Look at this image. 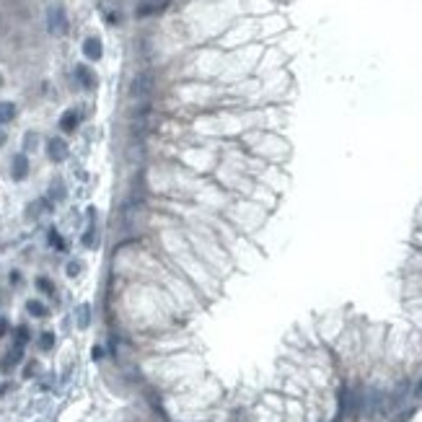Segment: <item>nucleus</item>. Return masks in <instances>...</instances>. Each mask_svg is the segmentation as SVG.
Returning <instances> with one entry per match:
<instances>
[{
    "instance_id": "1",
    "label": "nucleus",
    "mask_w": 422,
    "mask_h": 422,
    "mask_svg": "<svg viewBox=\"0 0 422 422\" xmlns=\"http://www.w3.org/2000/svg\"><path fill=\"white\" fill-rule=\"evenodd\" d=\"M150 94H153V75L150 73H140L135 80H132V86H130V96L135 99V101L148 104Z\"/></svg>"
},
{
    "instance_id": "2",
    "label": "nucleus",
    "mask_w": 422,
    "mask_h": 422,
    "mask_svg": "<svg viewBox=\"0 0 422 422\" xmlns=\"http://www.w3.org/2000/svg\"><path fill=\"white\" fill-rule=\"evenodd\" d=\"M171 0H140L138 8H135V16L138 18H145V16H155V13H163L168 8Z\"/></svg>"
},
{
    "instance_id": "3",
    "label": "nucleus",
    "mask_w": 422,
    "mask_h": 422,
    "mask_svg": "<svg viewBox=\"0 0 422 422\" xmlns=\"http://www.w3.org/2000/svg\"><path fill=\"white\" fill-rule=\"evenodd\" d=\"M50 31L62 36V34H68V18H65V11L62 8H52L50 11Z\"/></svg>"
},
{
    "instance_id": "4",
    "label": "nucleus",
    "mask_w": 422,
    "mask_h": 422,
    "mask_svg": "<svg viewBox=\"0 0 422 422\" xmlns=\"http://www.w3.org/2000/svg\"><path fill=\"white\" fill-rule=\"evenodd\" d=\"M47 153H50V158L55 163H62L65 158H68V143H65L62 138H52L47 143Z\"/></svg>"
},
{
    "instance_id": "5",
    "label": "nucleus",
    "mask_w": 422,
    "mask_h": 422,
    "mask_svg": "<svg viewBox=\"0 0 422 422\" xmlns=\"http://www.w3.org/2000/svg\"><path fill=\"white\" fill-rule=\"evenodd\" d=\"M11 174H13V179H16V182L26 179V174H29V158H26L24 153L13 155V166H11Z\"/></svg>"
},
{
    "instance_id": "6",
    "label": "nucleus",
    "mask_w": 422,
    "mask_h": 422,
    "mask_svg": "<svg viewBox=\"0 0 422 422\" xmlns=\"http://www.w3.org/2000/svg\"><path fill=\"white\" fill-rule=\"evenodd\" d=\"M83 55H86L88 60H101V55H104L101 39H96V36H88V39L83 41Z\"/></svg>"
},
{
    "instance_id": "7",
    "label": "nucleus",
    "mask_w": 422,
    "mask_h": 422,
    "mask_svg": "<svg viewBox=\"0 0 422 422\" xmlns=\"http://www.w3.org/2000/svg\"><path fill=\"white\" fill-rule=\"evenodd\" d=\"M75 75H78V80H80L83 88H96V78H94V73L88 70L86 65H78V68H75Z\"/></svg>"
},
{
    "instance_id": "8",
    "label": "nucleus",
    "mask_w": 422,
    "mask_h": 422,
    "mask_svg": "<svg viewBox=\"0 0 422 422\" xmlns=\"http://www.w3.org/2000/svg\"><path fill=\"white\" fill-rule=\"evenodd\" d=\"M21 358H24V347H13L6 358H3V363H0V368L3 370H11L16 363H21Z\"/></svg>"
},
{
    "instance_id": "9",
    "label": "nucleus",
    "mask_w": 422,
    "mask_h": 422,
    "mask_svg": "<svg viewBox=\"0 0 422 422\" xmlns=\"http://www.w3.org/2000/svg\"><path fill=\"white\" fill-rule=\"evenodd\" d=\"M78 127V112L75 109H70V112H65L62 114V119H60V130L62 132H73Z\"/></svg>"
},
{
    "instance_id": "10",
    "label": "nucleus",
    "mask_w": 422,
    "mask_h": 422,
    "mask_svg": "<svg viewBox=\"0 0 422 422\" xmlns=\"http://www.w3.org/2000/svg\"><path fill=\"white\" fill-rule=\"evenodd\" d=\"M75 319H78V326L86 329L88 324H91V306H88V303H80L78 311H75Z\"/></svg>"
},
{
    "instance_id": "11",
    "label": "nucleus",
    "mask_w": 422,
    "mask_h": 422,
    "mask_svg": "<svg viewBox=\"0 0 422 422\" xmlns=\"http://www.w3.org/2000/svg\"><path fill=\"white\" fill-rule=\"evenodd\" d=\"M16 117V104L13 101H0V124H6Z\"/></svg>"
},
{
    "instance_id": "12",
    "label": "nucleus",
    "mask_w": 422,
    "mask_h": 422,
    "mask_svg": "<svg viewBox=\"0 0 422 422\" xmlns=\"http://www.w3.org/2000/svg\"><path fill=\"white\" fill-rule=\"evenodd\" d=\"M26 311H29L31 316H36V319L47 316V306H41L39 301H29V303H26Z\"/></svg>"
},
{
    "instance_id": "13",
    "label": "nucleus",
    "mask_w": 422,
    "mask_h": 422,
    "mask_svg": "<svg viewBox=\"0 0 422 422\" xmlns=\"http://www.w3.org/2000/svg\"><path fill=\"white\" fill-rule=\"evenodd\" d=\"M39 347L41 350H52L55 347V334H52V331H44V334L39 337Z\"/></svg>"
},
{
    "instance_id": "14",
    "label": "nucleus",
    "mask_w": 422,
    "mask_h": 422,
    "mask_svg": "<svg viewBox=\"0 0 422 422\" xmlns=\"http://www.w3.org/2000/svg\"><path fill=\"white\" fill-rule=\"evenodd\" d=\"M29 342V329L26 326H18L16 329V347H24Z\"/></svg>"
},
{
    "instance_id": "15",
    "label": "nucleus",
    "mask_w": 422,
    "mask_h": 422,
    "mask_svg": "<svg viewBox=\"0 0 422 422\" xmlns=\"http://www.w3.org/2000/svg\"><path fill=\"white\" fill-rule=\"evenodd\" d=\"M50 243H52L55 249H60V251L68 249V246H65V241H62V236H60L57 231H50Z\"/></svg>"
},
{
    "instance_id": "16",
    "label": "nucleus",
    "mask_w": 422,
    "mask_h": 422,
    "mask_svg": "<svg viewBox=\"0 0 422 422\" xmlns=\"http://www.w3.org/2000/svg\"><path fill=\"white\" fill-rule=\"evenodd\" d=\"M36 287H39L41 293H50V296L55 293V285H52V282H50L47 277H39V280H36Z\"/></svg>"
},
{
    "instance_id": "17",
    "label": "nucleus",
    "mask_w": 422,
    "mask_h": 422,
    "mask_svg": "<svg viewBox=\"0 0 422 422\" xmlns=\"http://www.w3.org/2000/svg\"><path fill=\"white\" fill-rule=\"evenodd\" d=\"M83 246H88V249L96 246V233H94V228H88V231L83 233Z\"/></svg>"
},
{
    "instance_id": "18",
    "label": "nucleus",
    "mask_w": 422,
    "mask_h": 422,
    "mask_svg": "<svg viewBox=\"0 0 422 422\" xmlns=\"http://www.w3.org/2000/svg\"><path fill=\"white\" fill-rule=\"evenodd\" d=\"M52 197H55V199H62V197H65L62 182H55V184H52Z\"/></svg>"
},
{
    "instance_id": "19",
    "label": "nucleus",
    "mask_w": 422,
    "mask_h": 422,
    "mask_svg": "<svg viewBox=\"0 0 422 422\" xmlns=\"http://www.w3.org/2000/svg\"><path fill=\"white\" fill-rule=\"evenodd\" d=\"M78 272H80V264H78V262H70V264H68V275H70V277H75Z\"/></svg>"
},
{
    "instance_id": "20",
    "label": "nucleus",
    "mask_w": 422,
    "mask_h": 422,
    "mask_svg": "<svg viewBox=\"0 0 422 422\" xmlns=\"http://www.w3.org/2000/svg\"><path fill=\"white\" fill-rule=\"evenodd\" d=\"M24 145H26V148H34V145H36V135H26Z\"/></svg>"
},
{
    "instance_id": "21",
    "label": "nucleus",
    "mask_w": 422,
    "mask_h": 422,
    "mask_svg": "<svg viewBox=\"0 0 422 422\" xmlns=\"http://www.w3.org/2000/svg\"><path fill=\"white\" fill-rule=\"evenodd\" d=\"M8 331V319H0V337H3Z\"/></svg>"
},
{
    "instance_id": "22",
    "label": "nucleus",
    "mask_w": 422,
    "mask_h": 422,
    "mask_svg": "<svg viewBox=\"0 0 422 422\" xmlns=\"http://www.w3.org/2000/svg\"><path fill=\"white\" fill-rule=\"evenodd\" d=\"M34 365H36V363H29V368L24 370V375H26V378H29V375H34Z\"/></svg>"
},
{
    "instance_id": "23",
    "label": "nucleus",
    "mask_w": 422,
    "mask_h": 422,
    "mask_svg": "<svg viewBox=\"0 0 422 422\" xmlns=\"http://www.w3.org/2000/svg\"><path fill=\"white\" fill-rule=\"evenodd\" d=\"M3 143H6V132H3V130H0V145H3Z\"/></svg>"
}]
</instances>
